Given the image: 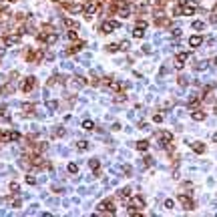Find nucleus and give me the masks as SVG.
Masks as SVG:
<instances>
[{
    "mask_svg": "<svg viewBox=\"0 0 217 217\" xmlns=\"http://www.w3.org/2000/svg\"><path fill=\"white\" fill-rule=\"evenodd\" d=\"M97 211L99 213H115V205H113V201H103V203H99V207H97Z\"/></svg>",
    "mask_w": 217,
    "mask_h": 217,
    "instance_id": "1",
    "label": "nucleus"
},
{
    "mask_svg": "<svg viewBox=\"0 0 217 217\" xmlns=\"http://www.w3.org/2000/svg\"><path fill=\"white\" fill-rule=\"evenodd\" d=\"M121 24L117 22V20H107V22H103V26H101V32L103 34H109V32H113V28H119Z\"/></svg>",
    "mask_w": 217,
    "mask_h": 217,
    "instance_id": "2",
    "label": "nucleus"
},
{
    "mask_svg": "<svg viewBox=\"0 0 217 217\" xmlns=\"http://www.w3.org/2000/svg\"><path fill=\"white\" fill-rule=\"evenodd\" d=\"M34 87H36V79H34V77H26V79L22 81V85H20V88H22L24 92H30Z\"/></svg>",
    "mask_w": 217,
    "mask_h": 217,
    "instance_id": "3",
    "label": "nucleus"
},
{
    "mask_svg": "<svg viewBox=\"0 0 217 217\" xmlns=\"http://www.w3.org/2000/svg\"><path fill=\"white\" fill-rule=\"evenodd\" d=\"M20 42V32H14V34H6L4 36V44L6 46H12V44Z\"/></svg>",
    "mask_w": 217,
    "mask_h": 217,
    "instance_id": "4",
    "label": "nucleus"
},
{
    "mask_svg": "<svg viewBox=\"0 0 217 217\" xmlns=\"http://www.w3.org/2000/svg\"><path fill=\"white\" fill-rule=\"evenodd\" d=\"M159 139H161L163 145H169V143H173V133H169V131H161V133H159Z\"/></svg>",
    "mask_w": 217,
    "mask_h": 217,
    "instance_id": "5",
    "label": "nucleus"
},
{
    "mask_svg": "<svg viewBox=\"0 0 217 217\" xmlns=\"http://www.w3.org/2000/svg\"><path fill=\"white\" fill-rule=\"evenodd\" d=\"M179 201L183 203V207H185L187 211H189V209H193V199H191V197H187L185 193H181V195H179Z\"/></svg>",
    "mask_w": 217,
    "mask_h": 217,
    "instance_id": "6",
    "label": "nucleus"
},
{
    "mask_svg": "<svg viewBox=\"0 0 217 217\" xmlns=\"http://www.w3.org/2000/svg\"><path fill=\"white\" fill-rule=\"evenodd\" d=\"M131 207L141 211V209L145 207V199H143V197H133V199H131Z\"/></svg>",
    "mask_w": 217,
    "mask_h": 217,
    "instance_id": "7",
    "label": "nucleus"
},
{
    "mask_svg": "<svg viewBox=\"0 0 217 217\" xmlns=\"http://www.w3.org/2000/svg\"><path fill=\"white\" fill-rule=\"evenodd\" d=\"M191 14H195V4L193 2H187L183 6V16H191Z\"/></svg>",
    "mask_w": 217,
    "mask_h": 217,
    "instance_id": "8",
    "label": "nucleus"
},
{
    "mask_svg": "<svg viewBox=\"0 0 217 217\" xmlns=\"http://www.w3.org/2000/svg\"><path fill=\"white\" fill-rule=\"evenodd\" d=\"M83 46H85V42H77V44H73L68 50H66V54H75V52H81L83 50Z\"/></svg>",
    "mask_w": 217,
    "mask_h": 217,
    "instance_id": "9",
    "label": "nucleus"
},
{
    "mask_svg": "<svg viewBox=\"0 0 217 217\" xmlns=\"http://www.w3.org/2000/svg\"><path fill=\"white\" fill-rule=\"evenodd\" d=\"M62 24H64L66 28H77V30H79V22H77V20H73V18H64V20H62Z\"/></svg>",
    "mask_w": 217,
    "mask_h": 217,
    "instance_id": "10",
    "label": "nucleus"
},
{
    "mask_svg": "<svg viewBox=\"0 0 217 217\" xmlns=\"http://www.w3.org/2000/svg\"><path fill=\"white\" fill-rule=\"evenodd\" d=\"M191 119L193 121H205V113L203 111H193L191 113Z\"/></svg>",
    "mask_w": 217,
    "mask_h": 217,
    "instance_id": "11",
    "label": "nucleus"
},
{
    "mask_svg": "<svg viewBox=\"0 0 217 217\" xmlns=\"http://www.w3.org/2000/svg\"><path fill=\"white\" fill-rule=\"evenodd\" d=\"M75 147H77V151H88V147H90V145H88V141H79Z\"/></svg>",
    "mask_w": 217,
    "mask_h": 217,
    "instance_id": "12",
    "label": "nucleus"
},
{
    "mask_svg": "<svg viewBox=\"0 0 217 217\" xmlns=\"http://www.w3.org/2000/svg\"><path fill=\"white\" fill-rule=\"evenodd\" d=\"M133 36H135V38H143V36H145V28H141V26H135V30H133Z\"/></svg>",
    "mask_w": 217,
    "mask_h": 217,
    "instance_id": "13",
    "label": "nucleus"
},
{
    "mask_svg": "<svg viewBox=\"0 0 217 217\" xmlns=\"http://www.w3.org/2000/svg\"><path fill=\"white\" fill-rule=\"evenodd\" d=\"M193 151L201 155V153H205V145L203 143H193Z\"/></svg>",
    "mask_w": 217,
    "mask_h": 217,
    "instance_id": "14",
    "label": "nucleus"
},
{
    "mask_svg": "<svg viewBox=\"0 0 217 217\" xmlns=\"http://www.w3.org/2000/svg\"><path fill=\"white\" fill-rule=\"evenodd\" d=\"M129 195H131V189H129V187H125V189H121V191L117 193V197H119V199H125V197H129Z\"/></svg>",
    "mask_w": 217,
    "mask_h": 217,
    "instance_id": "15",
    "label": "nucleus"
},
{
    "mask_svg": "<svg viewBox=\"0 0 217 217\" xmlns=\"http://www.w3.org/2000/svg\"><path fill=\"white\" fill-rule=\"evenodd\" d=\"M201 42H203L201 36H191V38H189V44H191V46H199Z\"/></svg>",
    "mask_w": 217,
    "mask_h": 217,
    "instance_id": "16",
    "label": "nucleus"
},
{
    "mask_svg": "<svg viewBox=\"0 0 217 217\" xmlns=\"http://www.w3.org/2000/svg\"><path fill=\"white\" fill-rule=\"evenodd\" d=\"M137 149H139V151H147V149H149V141H139V143H137Z\"/></svg>",
    "mask_w": 217,
    "mask_h": 217,
    "instance_id": "17",
    "label": "nucleus"
},
{
    "mask_svg": "<svg viewBox=\"0 0 217 217\" xmlns=\"http://www.w3.org/2000/svg\"><path fill=\"white\" fill-rule=\"evenodd\" d=\"M187 58H189V52H179L177 54V62H185Z\"/></svg>",
    "mask_w": 217,
    "mask_h": 217,
    "instance_id": "18",
    "label": "nucleus"
},
{
    "mask_svg": "<svg viewBox=\"0 0 217 217\" xmlns=\"http://www.w3.org/2000/svg\"><path fill=\"white\" fill-rule=\"evenodd\" d=\"M22 109H24L26 115H32L34 113V105H22Z\"/></svg>",
    "mask_w": 217,
    "mask_h": 217,
    "instance_id": "19",
    "label": "nucleus"
},
{
    "mask_svg": "<svg viewBox=\"0 0 217 217\" xmlns=\"http://www.w3.org/2000/svg\"><path fill=\"white\" fill-rule=\"evenodd\" d=\"M68 173H79V165L77 163H68Z\"/></svg>",
    "mask_w": 217,
    "mask_h": 217,
    "instance_id": "20",
    "label": "nucleus"
},
{
    "mask_svg": "<svg viewBox=\"0 0 217 217\" xmlns=\"http://www.w3.org/2000/svg\"><path fill=\"white\" fill-rule=\"evenodd\" d=\"M119 48H121V44H109V46H107V50H109V52H117V50H119Z\"/></svg>",
    "mask_w": 217,
    "mask_h": 217,
    "instance_id": "21",
    "label": "nucleus"
},
{
    "mask_svg": "<svg viewBox=\"0 0 217 217\" xmlns=\"http://www.w3.org/2000/svg\"><path fill=\"white\" fill-rule=\"evenodd\" d=\"M83 129H87V131H92V129H94V125H92V121H85V123H83Z\"/></svg>",
    "mask_w": 217,
    "mask_h": 217,
    "instance_id": "22",
    "label": "nucleus"
},
{
    "mask_svg": "<svg viewBox=\"0 0 217 217\" xmlns=\"http://www.w3.org/2000/svg\"><path fill=\"white\" fill-rule=\"evenodd\" d=\"M88 167H90V169H99V161H97V159H90V161H88Z\"/></svg>",
    "mask_w": 217,
    "mask_h": 217,
    "instance_id": "23",
    "label": "nucleus"
},
{
    "mask_svg": "<svg viewBox=\"0 0 217 217\" xmlns=\"http://www.w3.org/2000/svg\"><path fill=\"white\" fill-rule=\"evenodd\" d=\"M203 26H205V24H203V22H199V20H195V22H193V28H195V30H201Z\"/></svg>",
    "mask_w": 217,
    "mask_h": 217,
    "instance_id": "24",
    "label": "nucleus"
},
{
    "mask_svg": "<svg viewBox=\"0 0 217 217\" xmlns=\"http://www.w3.org/2000/svg\"><path fill=\"white\" fill-rule=\"evenodd\" d=\"M18 139H20V133L12 131V133H10V141H18Z\"/></svg>",
    "mask_w": 217,
    "mask_h": 217,
    "instance_id": "25",
    "label": "nucleus"
},
{
    "mask_svg": "<svg viewBox=\"0 0 217 217\" xmlns=\"http://www.w3.org/2000/svg\"><path fill=\"white\" fill-rule=\"evenodd\" d=\"M165 207H167V209H173V207H175V201H173V199H167V201H165Z\"/></svg>",
    "mask_w": 217,
    "mask_h": 217,
    "instance_id": "26",
    "label": "nucleus"
},
{
    "mask_svg": "<svg viewBox=\"0 0 217 217\" xmlns=\"http://www.w3.org/2000/svg\"><path fill=\"white\" fill-rule=\"evenodd\" d=\"M26 183H28V185H34V183H36V179H34V177H30V175H26Z\"/></svg>",
    "mask_w": 217,
    "mask_h": 217,
    "instance_id": "27",
    "label": "nucleus"
},
{
    "mask_svg": "<svg viewBox=\"0 0 217 217\" xmlns=\"http://www.w3.org/2000/svg\"><path fill=\"white\" fill-rule=\"evenodd\" d=\"M121 50H129V40H123L121 42Z\"/></svg>",
    "mask_w": 217,
    "mask_h": 217,
    "instance_id": "28",
    "label": "nucleus"
},
{
    "mask_svg": "<svg viewBox=\"0 0 217 217\" xmlns=\"http://www.w3.org/2000/svg\"><path fill=\"white\" fill-rule=\"evenodd\" d=\"M10 191L16 193V191H18V183H10Z\"/></svg>",
    "mask_w": 217,
    "mask_h": 217,
    "instance_id": "29",
    "label": "nucleus"
},
{
    "mask_svg": "<svg viewBox=\"0 0 217 217\" xmlns=\"http://www.w3.org/2000/svg\"><path fill=\"white\" fill-rule=\"evenodd\" d=\"M64 135V129H56L54 131V137H62Z\"/></svg>",
    "mask_w": 217,
    "mask_h": 217,
    "instance_id": "30",
    "label": "nucleus"
},
{
    "mask_svg": "<svg viewBox=\"0 0 217 217\" xmlns=\"http://www.w3.org/2000/svg\"><path fill=\"white\" fill-rule=\"evenodd\" d=\"M153 121H155V123H161V121H163V115H155Z\"/></svg>",
    "mask_w": 217,
    "mask_h": 217,
    "instance_id": "31",
    "label": "nucleus"
},
{
    "mask_svg": "<svg viewBox=\"0 0 217 217\" xmlns=\"http://www.w3.org/2000/svg\"><path fill=\"white\" fill-rule=\"evenodd\" d=\"M137 26H141V28H147V22H145V20H139V22H137Z\"/></svg>",
    "mask_w": 217,
    "mask_h": 217,
    "instance_id": "32",
    "label": "nucleus"
},
{
    "mask_svg": "<svg viewBox=\"0 0 217 217\" xmlns=\"http://www.w3.org/2000/svg\"><path fill=\"white\" fill-rule=\"evenodd\" d=\"M8 2H18V0H8Z\"/></svg>",
    "mask_w": 217,
    "mask_h": 217,
    "instance_id": "33",
    "label": "nucleus"
},
{
    "mask_svg": "<svg viewBox=\"0 0 217 217\" xmlns=\"http://www.w3.org/2000/svg\"><path fill=\"white\" fill-rule=\"evenodd\" d=\"M85 2H94V0H85Z\"/></svg>",
    "mask_w": 217,
    "mask_h": 217,
    "instance_id": "34",
    "label": "nucleus"
},
{
    "mask_svg": "<svg viewBox=\"0 0 217 217\" xmlns=\"http://www.w3.org/2000/svg\"><path fill=\"white\" fill-rule=\"evenodd\" d=\"M0 139H2V131H0Z\"/></svg>",
    "mask_w": 217,
    "mask_h": 217,
    "instance_id": "35",
    "label": "nucleus"
}]
</instances>
